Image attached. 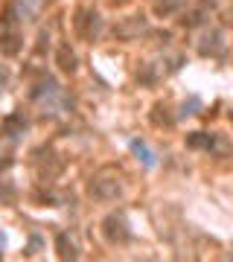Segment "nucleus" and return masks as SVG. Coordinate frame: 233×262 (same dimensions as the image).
Returning <instances> with one entry per match:
<instances>
[{"label": "nucleus", "instance_id": "aec40b11", "mask_svg": "<svg viewBox=\"0 0 233 262\" xmlns=\"http://www.w3.org/2000/svg\"><path fill=\"white\" fill-rule=\"evenodd\" d=\"M32 201L41 204V207H58V198H56L53 189H35V192H32Z\"/></svg>", "mask_w": 233, "mask_h": 262}, {"label": "nucleus", "instance_id": "b1692460", "mask_svg": "<svg viewBox=\"0 0 233 262\" xmlns=\"http://www.w3.org/2000/svg\"><path fill=\"white\" fill-rule=\"evenodd\" d=\"M9 82V73H6V70H3V67H0V88H3V84Z\"/></svg>", "mask_w": 233, "mask_h": 262}, {"label": "nucleus", "instance_id": "9b49d317", "mask_svg": "<svg viewBox=\"0 0 233 262\" xmlns=\"http://www.w3.org/2000/svg\"><path fill=\"white\" fill-rule=\"evenodd\" d=\"M56 64H58V70H61V73H67V76L76 73L79 58H76V53L70 50V44H58V47H56Z\"/></svg>", "mask_w": 233, "mask_h": 262}, {"label": "nucleus", "instance_id": "bb28decb", "mask_svg": "<svg viewBox=\"0 0 233 262\" xmlns=\"http://www.w3.org/2000/svg\"><path fill=\"white\" fill-rule=\"evenodd\" d=\"M227 20H230V24H233V6H230V9H227Z\"/></svg>", "mask_w": 233, "mask_h": 262}, {"label": "nucleus", "instance_id": "9d476101", "mask_svg": "<svg viewBox=\"0 0 233 262\" xmlns=\"http://www.w3.org/2000/svg\"><path fill=\"white\" fill-rule=\"evenodd\" d=\"M27 117H24V111H15V114H9V117H3V122H0V128H3V134L6 137H20L24 131H27Z\"/></svg>", "mask_w": 233, "mask_h": 262}, {"label": "nucleus", "instance_id": "a878e982", "mask_svg": "<svg viewBox=\"0 0 233 262\" xmlns=\"http://www.w3.org/2000/svg\"><path fill=\"white\" fill-rule=\"evenodd\" d=\"M114 6H122V3H129V0H111Z\"/></svg>", "mask_w": 233, "mask_h": 262}, {"label": "nucleus", "instance_id": "4be33fe9", "mask_svg": "<svg viewBox=\"0 0 233 262\" xmlns=\"http://www.w3.org/2000/svg\"><path fill=\"white\" fill-rule=\"evenodd\" d=\"M184 67V56H172V58H166V73H178Z\"/></svg>", "mask_w": 233, "mask_h": 262}, {"label": "nucleus", "instance_id": "2eb2a0df", "mask_svg": "<svg viewBox=\"0 0 233 262\" xmlns=\"http://www.w3.org/2000/svg\"><path fill=\"white\" fill-rule=\"evenodd\" d=\"M155 15L158 18H169V15H181L186 9V0H155Z\"/></svg>", "mask_w": 233, "mask_h": 262}, {"label": "nucleus", "instance_id": "f03ea898", "mask_svg": "<svg viewBox=\"0 0 233 262\" xmlns=\"http://www.w3.org/2000/svg\"><path fill=\"white\" fill-rule=\"evenodd\" d=\"M32 169H35V175L41 184H53V181L65 172V160L58 158L56 151L50 149V146H41V149L32 151Z\"/></svg>", "mask_w": 233, "mask_h": 262}, {"label": "nucleus", "instance_id": "20e7f679", "mask_svg": "<svg viewBox=\"0 0 233 262\" xmlns=\"http://www.w3.org/2000/svg\"><path fill=\"white\" fill-rule=\"evenodd\" d=\"M99 230H102V239H105L108 245H114V248H122V245L131 242L129 219H125L122 213H108V215L102 219Z\"/></svg>", "mask_w": 233, "mask_h": 262}, {"label": "nucleus", "instance_id": "4468645a", "mask_svg": "<svg viewBox=\"0 0 233 262\" xmlns=\"http://www.w3.org/2000/svg\"><path fill=\"white\" fill-rule=\"evenodd\" d=\"M56 253L58 259H79V245L70 239V233H56Z\"/></svg>", "mask_w": 233, "mask_h": 262}, {"label": "nucleus", "instance_id": "cd10ccee", "mask_svg": "<svg viewBox=\"0 0 233 262\" xmlns=\"http://www.w3.org/2000/svg\"><path fill=\"white\" fill-rule=\"evenodd\" d=\"M227 117H230V125H233V111H230V114H227Z\"/></svg>", "mask_w": 233, "mask_h": 262}, {"label": "nucleus", "instance_id": "5701e85b", "mask_svg": "<svg viewBox=\"0 0 233 262\" xmlns=\"http://www.w3.org/2000/svg\"><path fill=\"white\" fill-rule=\"evenodd\" d=\"M12 163H15V160H12V155H0V172H3V169H9Z\"/></svg>", "mask_w": 233, "mask_h": 262}, {"label": "nucleus", "instance_id": "7ed1b4c3", "mask_svg": "<svg viewBox=\"0 0 233 262\" xmlns=\"http://www.w3.org/2000/svg\"><path fill=\"white\" fill-rule=\"evenodd\" d=\"M111 35L117 38V41H140V38L149 35V18L143 15V12H137V15H125V18H120L117 24H114Z\"/></svg>", "mask_w": 233, "mask_h": 262}, {"label": "nucleus", "instance_id": "423d86ee", "mask_svg": "<svg viewBox=\"0 0 233 262\" xmlns=\"http://www.w3.org/2000/svg\"><path fill=\"white\" fill-rule=\"evenodd\" d=\"M29 99L41 105V108H44V114H47V108H56V102H65L67 105V96H61V88H58L50 76H44V79H41L32 91H29Z\"/></svg>", "mask_w": 233, "mask_h": 262}, {"label": "nucleus", "instance_id": "ddd939ff", "mask_svg": "<svg viewBox=\"0 0 233 262\" xmlns=\"http://www.w3.org/2000/svg\"><path fill=\"white\" fill-rule=\"evenodd\" d=\"M149 120H152V125H158V128H172L178 117L172 114V108H169L166 102H155V108H152V114H149Z\"/></svg>", "mask_w": 233, "mask_h": 262}, {"label": "nucleus", "instance_id": "f257e3e1", "mask_svg": "<svg viewBox=\"0 0 233 262\" xmlns=\"http://www.w3.org/2000/svg\"><path fill=\"white\" fill-rule=\"evenodd\" d=\"M122 192H125V178L114 166H102L99 172H93L91 181H88V195L99 204H111V201H120Z\"/></svg>", "mask_w": 233, "mask_h": 262}, {"label": "nucleus", "instance_id": "f8f14e48", "mask_svg": "<svg viewBox=\"0 0 233 262\" xmlns=\"http://www.w3.org/2000/svg\"><path fill=\"white\" fill-rule=\"evenodd\" d=\"M41 6H44V0H12V9H15L20 24H24V20H35Z\"/></svg>", "mask_w": 233, "mask_h": 262}, {"label": "nucleus", "instance_id": "0eeeda50", "mask_svg": "<svg viewBox=\"0 0 233 262\" xmlns=\"http://www.w3.org/2000/svg\"><path fill=\"white\" fill-rule=\"evenodd\" d=\"M213 12H216L213 0H196V3H189V6L181 12V24H184L186 29H196V27H201V24H207Z\"/></svg>", "mask_w": 233, "mask_h": 262}, {"label": "nucleus", "instance_id": "39448f33", "mask_svg": "<svg viewBox=\"0 0 233 262\" xmlns=\"http://www.w3.org/2000/svg\"><path fill=\"white\" fill-rule=\"evenodd\" d=\"M99 29H102V18H99L96 9L79 6V9L73 12V32H76L79 41H96Z\"/></svg>", "mask_w": 233, "mask_h": 262}, {"label": "nucleus", "instance_id": "6ab92c4d", "mask_svg": "<svg viewBox=\"0 0 233 262\" xmlns=\"http://www.w3.org/2000/svg\"><path fill=\"white\" fill-rule=\"evenodd\" d=\"M207 155H213V158H233V146L227 143L224 134H213V146Z\"/></svg>", "mask_w": 233, "mask_h": 262}, {"label": "nucleus", "instance_id": "dca6fc26", "mask_svg": "<svg viewBox=\"0 0 233 262\" xmlns=\"http://www.w3.org/2000/svg\"><path fill=\"white\" fill-rule=\"evenodd\" d=\"M210 146H213V134H207V131H189L186 134V149L210 151Z\"/></svg>", "mask_w": 233, "mask_h": 262}, {"label": "nucleus", "instance_id": "f3484780", "mask_svg": "<svg viewBox=\"0 0 233 262\" xmlns=\"http://www.w3.org/2000/svg\"><path fill=\"white\" fill-rule=\"evenodd\" d=\"M20 32H18V27H12L9 32H6V38H3V44H0V53L3 56H18L20 53Z\"/></svg>", "mask_w": 233, "mask_h": 262}, {"label": "nucleus", "instance_id": "393cba45", "mask_svg": "<svg viewBox=\"0 0 233 262\" xmlns=\"http://www.w3.org/2000/svg\"><path fill=\"white\" fill-rule=\"evenodd\" d=\"M3 245H6V236L0 233V256H3Z\"/></svg>", "mask_w": 233, "mask_h": 262}, {"label": "nucleus", "instance_id": "412c9836", "mask_svg": "<svg viewBox=\"0 0 233 262\" xmlns=\"http://www.w3.org/2000/svg\"><path fill=\"white\" fill-rule=\"evenodd\" d=\"M198 108H201V99L198 96H189V102L181 105V114L178 117H193V114H198Z\"/></svg>", "mask_w": 233, "mask_h": 262}, {"label": "nucleus", "instance_id": "a211bd4d", "mask_svg": "<svg viewBox=\"0 0 233 262\" xmlns=\"http://www.w3.org/2000/svg\"><path fill=\"white\" fill-rule=\"evenodd\" d=\"M131 151H134V158H137L146 169H152L155 163H158V160H155V151H152L143 140H131Z\"/></svg>", "mask_w": 233, "mask_h": 262}, {"label": "nucleus", "instance_id": "6e6552de", "mask_svg": "<svg viewBox=\"0 0 233 262\" xmlns=\"http://www.w3.org/2000/svg\"><path fill=\"white\" fill-rule=\"evenodd\" d=\"M198 53L204 58H224L227 56V41H224L222 29H210L198 38Z\"/></svg>", "mask_w": 233, "mask_h": 262}, {"label": "nucleus", "instance_id": "1a4fd4ad", "mask_svg": "<svg viewBox=\"0 0 233 262\" xmlns=\"http://www.w3.org/2000/svg\"><path fill=\"white\" fill-rule=\"evenodd\" d=\"M163 64H166V61H140L137 70H134V82H137L140 88H155L163 76H169Z\"/></svg>", "mask_w": 233, "mask_h": 262}]
</instances>
